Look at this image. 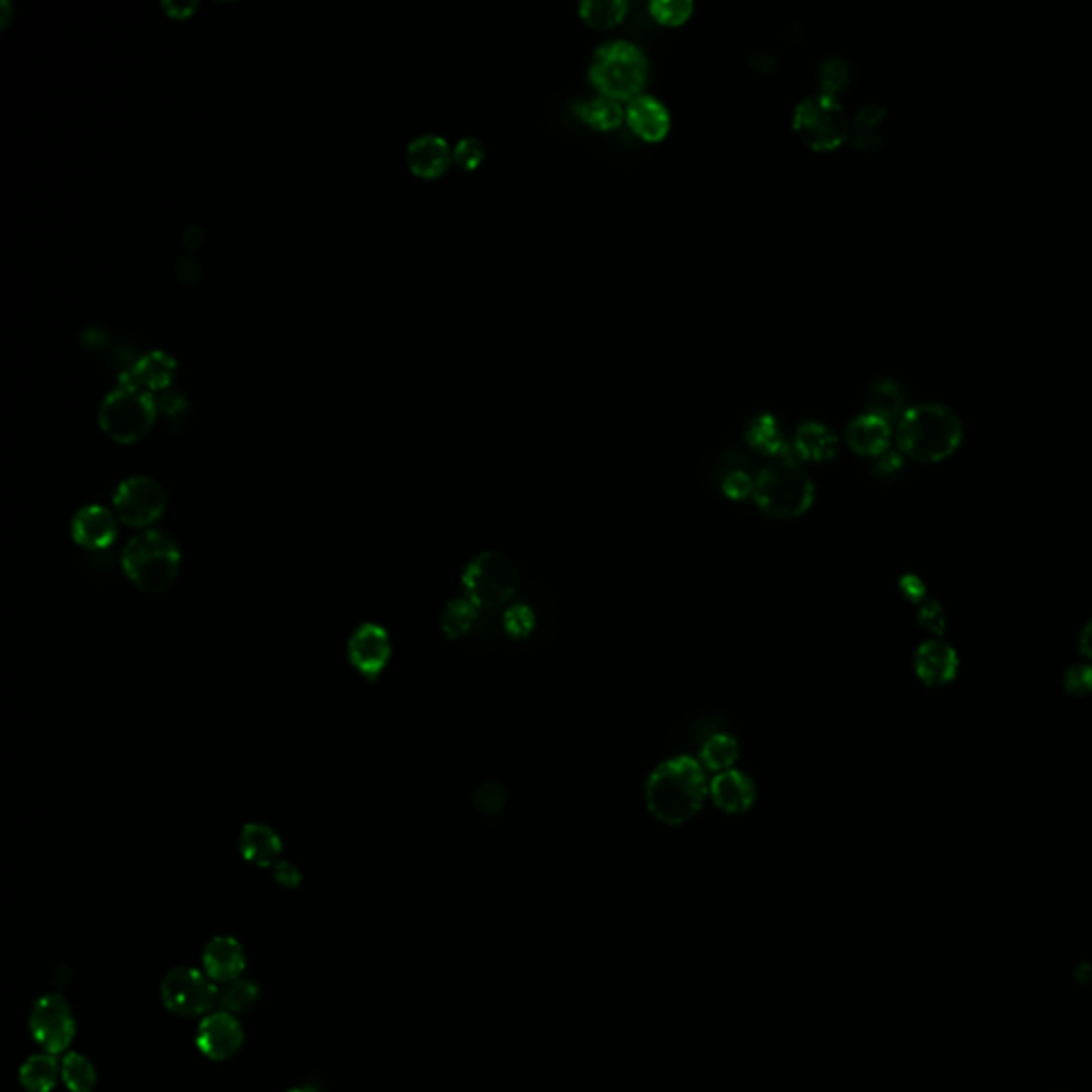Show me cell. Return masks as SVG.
<instances>
[{"label":"cell","mask_w":1092,"mask_h":1092,"mask_svg":"<svg viewBox=\"0 0 1092 1092\" xmlns=\"http://www.w3.org/2000/svg\"><path fill=\"white\" fill-rule=\"evenodd\" d=\"M707 797V771L692 756H677L662 762L644 786L649 814L666 825H681L696 818Z\"/></svg>","instance_id":"obj_1"},{"label":"cell","mask_w":1092,"mask_h":1092,"mask_svg":"<svg viewBox=\"0 0 1092 1092\" xmlns=\"http://www.w3.org/2000/svg\"><path fill=\"white\" fill-rule=\"evenodd\" d=\"M965 427L960 416L941 401H920L907 406L896 421V442L903 455L917 461H941L962 442Z\"/></svg>","instance_id":"obj_2"},{"label":"cell","mask_w":1092,"mask_h":1092,"mask_svg":"<svg viewBox=\"0 0 1092 1092\" xmlns=\"http://www.w3.org/2000/svg\"><path fill=\"white\" fill-rule=\"evenodd\" d=\"M814 500L816 483L792 444L771 457L756 476L754 502L771 519H799L814 506Z\"/></svg>","instance_id":"obj_3"},{"label":"cell","mask_w":1092,"mask_h":1092,"mask_svg":"<svg viewBox=\"0 0 1092 1092\" xmlns=\"http://www.w3.org/2000/svg\"><path fill=\"white\" fill-rule=\"evenodd\" d=\"M649 75V60L640 45L612 39L602 43L589 62L591 84L610 98H634L642 94Z\"/></svg>","instance_id":"obj_4"},{"label":"cell","mask_w":1092,"mask_h":1092,"mask_svg":"<svg viewBox=\"0 0 1092 1092\" xmlns=\"http://www.w3.org/2000/svg\"><path fill=\"white\" fill-rule=\"evenodd\" d=\"M122 567L135 587L161 593L180 572V548L163 532H146L124 546Z\"/></svg>","instance_id":"obj_5"},{"label":"cell","mask_w":1092,"mask_h":1092,"mask_svg":"<svg viewBox=\"0 0 1092 1092\" xmlns=\"http://www.w3.org/2000/svg\"><path fill=\"white\" fill-rule=\"evenodd\" d=\"M158 412L152 393L137 386H118L101 404L98 425L118 444H135L143 440Z\"/></svg>","instance_id":"obj_6"},{"label":"cell","mask_w":1092,"mask_h":1092,"mask_svg":"<svg viewBox=\"0 0 1092 1092\" xmlns=\"http://www.w3.org/2000/svg\"><path fill=\"white\" fill-rule=\"evenodd\" d=\"M519 587V572L515 563L494 550L476 555L464 572L466 597L479 610H496L509 604Z\"/></svg>","instance_id":"obj_7"},{"label":"cell","mask_w":1092,"mask_h":1092,"mask_svg":"<svg viewBox=\"0 0 1092 1092\" xmlns=\"http://www.w3.org/2000/svg\"><path fill=\"white\" fill-rule=\"evenodd\" d=\"M849 120L832 94H809L794 109V131L814 150H832L849 137Z\"/></svg>","instance_id":"obj_8"},{"label":"cell","mask_w":1092,"mask_h":1092,"mask_svg":"<svg viewBox=\"0 0 1092 1092\" xmlns=\"http://www.w3.org/2000/svg\"><path fill=\"white\" fill-rule=\"evenodd\" d=\"M161 997L169 1012L193 1018L210 1012L218 1001L216 986L197 969L178 967L161 984Z\"/></svg>","instance_id":"obj_9"},{"label":"cell","mask_w":1092,"mask_h":1092,"mask_svg":"<svg viewBox=\"0 0 1092 1092\" xmlns=\"http://www.w3.org/2000/svg\"><path fill=\"white\" fill-rule=\"evenodd\" d=\"M165 506L167 494L152 476L126 479L113 494L116 515L131 528H148L156 524L163 517Z\"/></svg>","instance_id":"obj_10"},{"label":"cell","mask_w":1092,"mask_h":1092,"mask_svg":"<svg viewBox=\"0 0 1092 1092\" xmlns=\"http://www.w3.org/2000/svg\"><path fill=\"white\" fill-rule=\"evenodd\" d=\"M30 1033L49 1055L64 1052L75 1035V1018L60 995L41 997L30 1012Z\"/></svg>","instance_id":"obj_11"},{"label":"cell","mask_w":1092,"mask_h":1092,"mask_svg":"<svg viewBox=\"0 0 1092 1092\" xmlns=\"http://www.w3.org/2000/svg\"><path fill=\"white\" fill-rule=\"evenodd\" d=\"M348 657L350 664L367 679H376L389 657H391V638L384 627L376 623H363L348 642Z\"/></svg>","instance_id":"obj_12"},{"label":"cell","mask_w":1092,"mask_h":1092,"mask_svg":"<svg viewBox=\"0 0 1092 1092\" xmlns=\"http://www.w3.org/2000/svg\"><path fill=\"white\" fill-rule=\"evenodd\" d=\"M197 1044L201 1052L212 1061H227L240 1052L244 1044V1031L233 1014L221 1012L208 1016L197 1031Z\"/></svg>","instance_id":"obj_13"},{"label":"cell","mask_w":1092,"mask_h":1092,"mask_svg":"<svg viewBox=\"0 0 1092 1092\" xmlns=\"http://www.w3.org/2000/svg\"><path fill=\"white\" fill-rule=\"evenodd\" d=\"M178 371V361L163 350H152L137 359V363L118 376V386H137L148 393L165 391L171 386Z\"/></svg>","instance_id":"obj_14"},{"label":"cell","mask_w":1092,"mask_h":1092,"mask_svg":"<svg viewBox=\"0 0 1092 1092\" xmlns=\"http://www.w3.org/2000/svg\"><path fill=\"white\" fill-rule=\"evenodd\" d=\"M709 797L715 803V807L722 809L724 814L743 816L754 807L758 792L754 782L745 773L732 769L711 779Z\"/></svg>","instance_id":"obj_15"},{"label":"cell","mask_w":1092,"mask_h":1092,"mask_svg":"<svg viewBox=\"0 0 1092 1092\" xmlns=\"http://www.w3.org/2000/svg\"><path fill=\"white\" fill-rule=\"evenodd\" d=\"M625 122L638 137L659 141L670 131V111L657 96L638 94L625 105Z\"/></svg>","instance_id":"obj_16"},{"label":"cell","mask_w":1092,"mask_h":1092,"mask_svg":"<svg viewBox=\"0 0 1092 1092\" xmlns=\"http://www.w3.org/2000/svg\"><path fill=\"white\" fill-rule=\"evenodd\" d=\"M453 161L451 146L440 135H421L408 143L406 150V163L410 171L419 178L434 180L440 178Z\"/></svg>","instance_id":"obj_17"},{"label":"cell","mask_w":1092,"mask_h":1092,"mask_svg":"<svg viewBox=\"0 0 1092 1092\" xmlns=\"http://www.w3.org/2000/svg\"><path fill=\"white\" fill-rule=\"evenodd\" d=\"M845 438L851 451L875 459L890 449L892 423L864 410L862 414L851 419V423L845 429Z\"/></svg>","instance_id":"obj_18"},{"label":"cell","mask_w":1092,"mask_h":1092,"mask_svg":"<svg viewBox=\"0 0 1092 1092\" xmlns=\"http://www.w3.org/2000/svg\"><path fill=\"white\" fill-rule=\"evenodd\" d=\"M915 672L928 687L947 685L958 672L956 651L941 640H926L915 653Z\"/></svg>","instance_id":"obj_19"},{"label":"cell","mask_w":1092,"mask_h":1092,"mask_svg":"<svg viewBox=\"0 0 1092 1092\" xmlns=\"http://www.w3.org/2000/svg\"><path fill=\"white\" fill-rule=\"evenodd\" d=\"M73 539L88 550H105L116 541V517L103 506H86L73 519Z\"/></svg>","instance_id":"obj_20"},{"label":"cell","mask_w":1092,"mask_h":1092,"mask_svg":"<svg viewBox=\"0 0 1092 1092\" xmlns=\"http://www.w3.org/2000/svg\"><path fill=\"white\" fill-rule=\"evenodd\" d=\"M246 967L244 947L233 937H216L206 945L203 952V969L214 982H233L240 980Z\"/></svg>","instance_id":"obj_21"},{"label":"cell","mask_w":1092,"mask_h":1092,"mask_svg":"<svg viewBox=\"0 0 1092 1092\" xmlns=\"http://www.w3.org/2000/svg\"><path fill=\"white\" fill-rule=\"evenodd\" d=\"M792 446L803 461H830L838 453V438L828 425L805 421L799 425Z\"/></svg>","instance_id":"obj_22"},{"label":"cell","mask_w":1092,"mask_h":1092,"mask_svg":"<svg viewBox=\"0 0 1092 1092\" xmlns=\"http://www.w3.org/2000/svg\"><path fill=\"white\" fill-rule=\"evenodd\" d=\"M242 855L257 866H275L282 853L277 832L266 823H248L240 836Z\"/></svg>","instance_id":"obj_23"},{"label":"cell","mask_w":1092,"mask_h":1092,"mask_svg":"<svg viewBox=\"0 0 1092 1092\" xmlns=\"http://www.w3.org/2000/svg\"><path fill=\"white\" fill-rule=\"evenodd\" d=\"M907 410L905 391L898 380L890 376H879L870 382L866 393V412H873L885 421H898Z\"/></svg>","instance_id":"obj_24"},{"label":"cell","mask_w":1092,"mask_h":1092,"mask_svg":"<svg viewBox=\"0 0 1092 1092\" xmlns=\"http://www.w3.org/2000/svg\"><path fill=\"white\" fill-rule=\"evenodd\" d=\"M888 116V109L877 103V101H868L864 103L851 124H849V137H851V143L860 150H875L881 141H883V120Z\"/></svg>","instance_id":"obj_25"},{"label":"cell","mask_w":1092,"mask_h":1092,"mask_svg":"<svg viewBox=\"0 0 1092 1092\" xmlns=\"http://www.w3.org/2000/svg\"><path fill=\"white\" fill-rule=\"evenodd\" d=\"M572 109L585 124L597 131L617 128L625 120V109L621 107V103L606 94L576 101Z\"/></svg>","instance_id":"obj_26"},{"label":"cell","mask_w":1092,"mask_h":1092,"mask_svg":"<svg viewBox=\"0 0 1092 1092\" xmlns=\"http://www.w3.org/2000/svg\"><path fill=\"white\" fill-rule=\"evenodd\" d=\"M745 440L752 449L767 455L769 459L782 455L790 446L779 429L775 414H771V412H762L749 423V427L745 431Z\"/></svg>","instance_id":"obj_27"},{"label":"cell","mask_w":1092,"mask_h":1092,"mask_svg":"<svg viewBox=\"0 0 1092 1092\" xmlns=\"http://www.w3.org/2000/svg\"><path fill=\"white\" fill-rule=\"evenodd\" d=\"M739 754H741L739 741L726 732H717L702 743L698 762L704 767V771H713L719 775L732 771V767L739 760Z\"/></svg>","instance_id":"obj_28"},{"label":"cell","mask_w":1092,"mask_h":1092,"mask_svg":"<svg viewBox=\"0 0 1092 1092\" xmlns=\"http://www.w3.org/2000/svg\"><path fill=\"white\" fill-rule=\"evenodd\" d=\"M58 1063L51 1055L30 1057L19 1070V1082L26 1091L49 1092L58 1080Z\"/></svg>","instance_id":"obj_29"},{"label":"cell","mask_w":1092,"mask_h":1092,"mask_svg":"<svg viewBox=\"0 0 1092 1092\" xmlns=\"http://www.w3.org/2000/svg\"><path fill=\"white\" fill-rule=\"evenodd\" d=\"M476 621H479V608L468 597L449 602L442 612V619H440L442 632L451 640L466 638L474 630Z\"/></svg>","instance_id":"obj_30"},{"label":"cell","mask_w":1092,"mask_h":1092,"mask_svg":"<svg viewBox=\"0 0 1092 1092\" xmlns=\"http://www.w3.org/2000/svg\"><path fill=\"white\" fill-rule=\"evenodd\" d=\"M578 13L589 26L610 28L627 15V0H582Z\"/></svg>","instance_id":"obj_31"},{"label":"cell","mask_w":1092,"mask_h":1092,"mask_svg":"<svg viewBox=\"0 0 1092 1092\" xmlns=\"http://www.w3.org/2000/svg\"><path fill=\"white\" fill-rule=\"evenodd\" d=\"M259 1001V986L251 980H233L229 982L221 995L218 1003L227 1014H244Z\"/></svg>","instance_id":"obj_32"},{"label":"cell","mask_w":1092,"mask_h":1092,"mask_svg":"<svg viewBox=\"0 0 1092 1092\" xmlns=\"http://www.w3.org/2000/svg\"><path fill=\"white\" fill-rule=\"evenodd\" d=\"M60 1076H62L64 1085L69 1087V1091L73 1092H92L96 1085V1072H94L92 1063L84 1055H77V1052H71L64 1057Z\"/></svg>","instance_id":"obj_33"},{"label":"cell","mask_w":1092,"mask_h":1092,"mask_svg":"<svg viewBox=\"0 0 1092 1092\" xmlns=\"http://www.w3.org/2000/svg\"><path fill=\"white\" fill-rule=\"evenodd\" d=\"M849 77H851V66L840 56H832V58L823 60L819 66L818 81L823 94L836 96V92L849 84Z\"/></svg>","instance_id":"obj_34"},{"label":"cell","mask_w":1092,"mask_h":1092,"mask_svg":"<svg viewBox=\"0 0 1092 1092\" xmlns=\"http://www.w3.org/2000/svg\"><path fill=\"white\" fill-rule=\"evenodd\" d=\"M754 487H756V479L752 476L749 468L745 464H737V466H728L726 468V474L722 476V491L730 498V500H745L749 496H754Z\"/></svg>","instance_id":"obj_35"},{"label":"cell","mask_w":1092,"mask_h":1092,"mask_svg":"<svg viewBox=\"0 0 1092 1092\" xmlns=\"http://www.w3.org/2000/svg\"><path fill=\"white\" fill-rule=\"evenodd\" d=\"M536 627V615L528 604H515L504 612V630L511 638H528Z\"/></svg>","instance_id":"obj_36"},{"label":"cell","mask_w":1092,"mask_h":1092,"mask_svg":"<svg viewBox=\"0 0 1092 1092\" xmlns=\"http://www.w3.org/2000/svg\"><path fill=\"white\" fill-rule=\"evenodd\" d=\"M506 801L509 794L500 782H485L474 794V805L485 816H500L506 807Z\"/></svg>","instance_id":"obj_37"},{"label":"cell","mask_w":1092,"mask_h":1092,"mask_svg":"<svg viewBox=\"0 0 1092 1092\" xmlns=\"http://www.w3.org/2000/svg\"><path fill=\"white\" fill-rule=\"evenodd\" d=\"M692 11H694L692 0H651L649 2V13L666 26L685 21L692 15Z\"/></svg>","instance_id":"obj_38"},{"label":"cell","mask_w":1092,"mask_h":1092,"mask_svg":"<svg viewBox=\"0 0 1092 1092\" xmlns=\"http://www.w3.org/2000/svg\"><path fill=\"white\" fill-rule=\"evenodd\" d=\"M485 154H487V150H485L483 141L476 137H464L461 141H457V146L453 150L455 163L468 171L476 169L485 161Z\"/></svg>","instance_id":"obj_39"},{"label":"cell","mask_w":1092,"mask_h":1092,"mask_svg":"<svg viewBox=\"0 0 1092 1092\" xmlns=\"http://www.w3.org/2000/svg\"><path fill=\"white\" fill-rule=\"evenodd\" d=\"M1065 689L1074 696L1092 694V664H1080L1070 668L1065 674Z\"/></svg>","instance_id":"obj_40"},{"label":"cell","mask_w":1092,"mask_h":1092,"mask_svg":"<svg viewBox=\"0 0 1092 1092\" xmlns=\"http://www.w3.org/2000/svg\"><path fill=\"white\" fill-rule=\"evenodd\" d=\"M905 468V457H903V451H894V449H888L885 453H881L879 457H875V472L879 476H894L898 474L900 470Z\"/></svg>","instance_id":"obj_41"},{"label":"cell","mask_w":1092,"mask_h":1092,"mask_svg":"<svg viewBox=\"0 0 1092 1092\" xmlns=\"http://www.w3.org/2000/svg\"><path fill=\"white\" fill-rule=\"evenodd\" d=\"M917 619H920V623H922L926 630L937 632V634H939V632H943V627H945V615H943V610L939 608V604H932V602H928V604H924V606L920 608Z\"/></svg>","instance_id":"obj_42"},{"label":"cell","mask_w":1092,"mask_h":1092,"mask_svg":"<svg viewBox=\"0 0 1092 1092\" xmlns=\"http://www.w3.org/2000/svg\"><path fill=\"white\" fill-rule=\"evenodd\" d=\"M273 877L284 888H297L301 883V873L292 862H277L273 866Z\"/></svg>","instance_id":"obj_43"},{"label":"cell","mask_w":1092,"mask_h":1092,"mask_svg":"<svg viewBox=\"0 0 1092 1092\" xmlns=\"http://www.w3.org/2000/svg\"><path fill=\"white\" fill-rule=\"evenodd\" d=\"M752 64L760 71H773L777 66V58L773 56L771 49L767 47H760V49H754L752 51Z\"/></svg>","instance_id":"obj_44"},{"label":"cell","mask_w":1092,"mask_h":1092,"mask_svg":"<svg viewBox=\"0 0 1092 1092\" xmlns=\"http://www.w3.org/2000/svg\"><path fill=\"white\" fill-rule=\"evenodd\" d=\"M1080 651H1082V655H1085L1087 659H1091L1092 662V621L1087 623V627H1085V630H1082V634H1080Z\"/></svg>","instance_id":"obj_45"},{"label":"cell","mask_w":1092,"mask_h":1092,"mask_svg":"<svg viewBox=\"0 0 1092 1092\" xmlns=\"http://www.w3.org/2000/svg\"><path fill=\"white\" fill-rule=\"evenodd\" d=\"M165 6H167L173 15H178V17H188L197 4H195V2H193V4H176V2H171V4H165Z\"/></svg>","instance_id":"obj_46"},{"label":"cell","mask_w":1092,"mask_h":1092,"mask_svg":"<svg viewBox=\"0 0 1092 1092\" xmlns=\"http://www.w3.org/2000/svg\"><path fill=\"white\" fill-rule=\"evenodd\" d=\"M288 1092H318V1091H316L314 1087H297V1089H292V1091Z\"/></svg>","instance_id":"obj_47"}]
</instances>
